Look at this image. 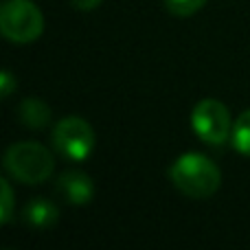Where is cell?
I'll list each match as a JSON object with an SVG mask.
<instances>
[{
    "label": "cell",
    "instance_id": "cell-7",
    "mask_svg": "<svg viewBox=\"0 0 250 250\" xmlns=\"http://www.w3.org/2000/svg\"><path fill=\"white\" fill-rule=\"evenodd\" d=\"M57 217H60L57 207L51 200H44V198L31 200L24 207V213H22V220H24L31 229H38V230H46V229H51V226H55Z\"/></svg>",
    "mask_w": 250,
    "mask_h": 250
},
{
    "label": "cell",
    "instance_id": "cell-3",
    "mask_svg": "<svg viewBox=\"0 0 250 250\" xmlns=\"http://www.w3.org/2000/svg\"><path fill=\"white\" fill-rule=\"evenodd\" d=\"M0 31L13 44H31L42 35V11L31 0H7L0 9Z\"/></svg>",
    "mask_w": 250,
    "mask_h": 250
},
{
    "label": "cell",
    "instance_id": "cell-10",
    "mask_svg": "<svg viewBox=\"0 0 250 250\" xmlns=\"http://www.w3.org/2000/svg\"><path fill=\"white\" fill-rule=\"evenodd\" d=\"M207 4V0H165V7H167L169 13L178 18H187V16H193L195 11Z\"/></svg>",
    "mask_w": 250,
    "mask_h": 250
},
{
    "label": "cell",
    "instance_id": "cell-6",
    "mask_svg": "<svg viewBox=\"0 0 250 250\" xmlns=\"http://www.w3.org/2000/svg\"><path fill=\"white\" fill-rule=\"evenodd\" d=\"M57 193L70 204H88L95 195V185H92L90 176L82 171H66L57 180Z\"/></svg>",
    "mask_w": 250,
    "mask_h": 250
},
{
    "label": "cell",
    "instance_id": "cell-8",
    "mask_svg": "<svg viewBox=\"0 0 250 250\" xmlns=\"http://www.w3.org/2000/svg\"><path fill=\"white\" fill-rule=\"evenodd\" d=\"M18 119L26 129H44L51 123V108L42 99H24L18 108Z\"/></svg>",
    "mask_w": 250,
    "mask_h": 250
},
{
    "label": "cell",
    "instance_id": "cell-2",
    "mask_svg": "<svg viewBox=\"0 0 250 250\" xmlns=\"http://www.w3.org/2000/svg\"><path fill=\"white\" fill-rule=\"evenodd\" d=\"M4 169L24 185H40L53 176V154L33 141L16 143L4 154Z\"/></svg>",
    "mask_w": 250,
    "mask_h": 250
},
{
    "label": "cell",
    "instance_id": "cell-9",
    "mask_svg": "<svg viewBox=\"0 0 250 250\" xmlns=\"http://www.w3.org/2000/svg\"><path fill=\"white\" fill-rule=\"evenodd\" d=\"M230 141H233V147L239 154L250 156V110L237 117V121L233 125V132H230Z\"/></svg>",
    "mask_w": 250,
    "mask_h": 250
},
{
    "label": "cell",
    "instance_id": "cell-13",
    "mask_svg": "<svg viewBox=\"0 0 250 250\" xmlns=\"http://www.w3.org/2000/svg\"><path fill=\"white\" fill-rule=\"evenodd\" d=\"M70 2H73L77 9H82V11H90V9L99 7L101 0H70Z\"/></svg>",
    "mask_w": 250,
    "mask_h": 250
},
{
    "label": "cell",
    "instance_id": "cell-12",
    "mask_svg": "<svg viewBox=\"0 0 250 250\" xmlns=\"http://www.w3.org/2000/svg\"><path fill=\"white\" fill-rule=\"evenodd\" d=\"M0 79H2V92H0V95L9 97L11 95V90H13V75L9 73V70H4V73L0 75Z\"/></svg>",
    "mask_w": 250,
    "mask_h": 250
},
{
    "label": "cell",
    "instance_id": "cell-11",
    "mask_svg": "<svg viewBox=\"0 0 250 250\" xmlns=\"http://www.w3.org/2000/svg\"><path fill=\"white\" fill-rule=\"evenodd\" d=\"M0 189H2V208H0V224H7L11 222V213H13V191L9 187L7 180L0 182Z\"/></svg>",
    "mask_w": 250,
    "mask_h": 250
},
{
    "label": "cell",
    "instance_id": "cell-5",
    "mask_svg": "<svg viewBox=\"0 0 250 250\" xmlns=\"http://www.w3.org/2000/svg\"><path fill=\"white\" fill-rule=\"evenodd\" d=\"M191 127L200 136V141L208 145H224L233 132L229 108L217 99L200 101L191 112Z\"/></svg>",
    "mask_w": 250,
    "mask_h": 250
},
{
    "label": "cell",
    "instance_id": "cell-1",
    "mask_svg": "<svg viewBox=\"0 0 250 250\" xmlns=\"http://www.w3.org/2000/svg\"><path fill=\"white\" fill-rule=\"evenodd\" d=\"M169 180L182 195L193 200L211 198L222 185V173L211 158L185 154L169 167Z\"/></svg>",
    "mask_w": 250,
    "mask_h": 250
},
{
    "label": "cell",
    "instance_id": "cell-4",
    "mask_svg": "<svg viewBox=\"0 0 250 250\" xmlns=\"http://www.w3.org/2000/svg\"><path fill=\"white\" fill-rule=\"evenodd\" d=\"M53 147L66 160L82 163L95 149V132L90 123H86L79 117H66L53 129Z\"/></svg>",
    "mask_w": 250,
    "mask_h": 250
}]
</instances>
